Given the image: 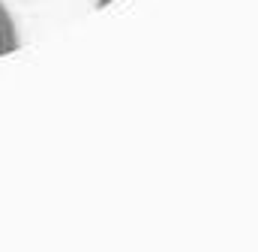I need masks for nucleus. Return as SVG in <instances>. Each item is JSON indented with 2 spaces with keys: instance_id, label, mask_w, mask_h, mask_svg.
Instances as JSON below:
<instances>
[{
  "instance_id": "2",
  "label": "nucleus",
  "mask_w": 258,
  "mask_h": 252,
  "mask_svg": "<svg viewBox=\"0 0 258 252\" xmlns=\"http://www.w3.org/2000/svg\"><path fill=\"white\" fill-rule=\"evenodd\" d=\"M108 3H111V0H96V6H108Z\"/></svg>"
},
{
  "instance_id": "1",
  "label": "nucleus",
  "mask_w": 258,
  "mask_h": 252,
  "mask_svg": "<svg viewBox=\"0 0 258 252\" xmlns=\"http://www.w3.org/2000/svg\"><path fill=\"white\" fill-rule=\"evenodd\" d=\"M15 48H18V30H15V24H12L6 6L0 3V54H9V51H15Z\"/></svg>"
}]
</instances>
